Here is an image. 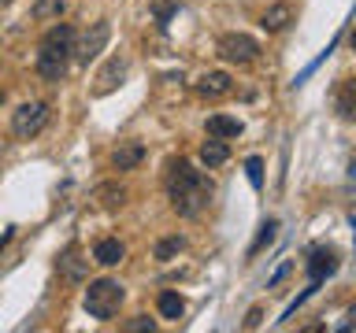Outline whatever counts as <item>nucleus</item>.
<instances>
[{
    "instance_id": "8",
    "label": "nucleus",
    "mask_w": 356,
    "mask_h": 333,
    "mask_svg": "<svg viewBox=\"0 0 356 333\" xmlns=\"http://www.w3.org/2000/svg\"><path fill=\"white\" fill-rule=\"evenodd\" d=\"M334 271H338V255H334L330 248H316V252H312V259H308L312 282H323V278H330Z\"/></svg>"
},
{
    "instance_id": "9",
    "label": "nucleus",
    "mask_w": 356,
    "mask_h": 333,
    "mask_svg": "<svg viewBox=\"0 0 356 333\" xmlns=\"http://www.w3.org/2000/svg\"><path fill=\"white\" fill-rule=\"evenodd\" d=\"M141 160H145V144L127 141V144H119V148H115V155H111V166H115V171H134Z\"/></svg>"
},
{
    "instance_id": "12",
    "label": "nucleus",
    "mask_w": 356,
    "mask_h": 333,
    "mask_svg": "<svg viewBox=\"0 0 356 333\" xmlns=\"http://www.w3.org/2000/svg\"><path fill=\"white\" fill-rule=\"evenodd\" d=\"M204 130H208V137L230 141V137H238V133H241V122L230 119V115H211V119L204 122Z\"/></svg>"
},
{
    "instance_id": "23",
    "label": "nucleus",
    "mask_w": 356,
    "mask_h": 333,
    "mask_svg": "<svg viewBox=\"0 0 356 333\" xmlns=\"http://www.w3.org/2000/svg\"><path fill=\"white\" fill-rule=\"evenodd\" d=\"M175 8L178 4H156V19H160V26H167V19L175 15Z\"/></svg>"
},
{
    "instance_id": "17",
    "label": "nucleus",
    "mask_w": 356,
    "mask_h": 333,
    "mask_svg": "<svg viewBox=\"0 0 356 333\" xmlns=\"http://www.w3.org/2000/svg\"><path fill=\"white\" fill-rule=\"evenodd\" d=\"M63 8H67V0H38V4H33V19H38V22L60 19Z\"/></svg>"
},
{
    "instance_id": "6",
    "label": "nucleus",
    "mask_w": 356,
    "mask_h": 333,
    "mask_svg": "<svg viewBox=\"0 0 356 333\" xmlns=\"http://www.w3.org/2000/svg\"><path fill=\"white\" fill-rule=\"evenodd\" d=\"M78 37V33H74ZM108 37H111V26L108 22H93L82 37H78V44H71V56L78 63H89V60H97L100 52H104V44H108Z\"/></svg>"
},
{
    "instance_id": "1",
    "label": "nucleus",
    "mask_w": 356,
    "mask_h": 333,
    "mask_svg": "<svg viewBox=\"0 0 356 333\" xmlns=\"http://www.w3.org/2000/svg\"><path fill=\"white\" fill-rule=\"evenodd\" d=\"M167 193H171V207L178 215L197 219L211 200V182L200 171H193L189 160H178L171 163V174H167Z\"/></svg>"
},
{
    "instance_id": "21",
    "label": "nucleus",
    "mask_w": 356,
    "mask_h": 333,
    "mask_svg": "<svg viewBox=\"0 0 356 333\" xmlns=\"http://www.w3.org/2000/svg\"><path fill=\"white\" fill-rule=\"evenodd\" d=\"M245 171H249L252 189H260V185H264V160H260V155H249V160H245Z\"/></svg>"
},
{
    "instance_id": "24",
    "label": "nucleus",
    "mask_w": 356,
    "mask_h": 333,
    "mask_svg": "<svg viewBox=\"0 0 356 333\" xmlns=\"http://www.w3.org/2000/svg\"><path fill=\"white\" fill-rule=\"evenodd\" d=\"M289 271H293V263H282V266H278V271L271 274V282H267V289H275V285H278V282H282V278H286Z\"/></svg>"
},
{
    "instance_id": "3",
    "label": "nucleus",
    "mask_w": 356,
    "mask_h": 333,
    "mask_svg": "<svg viewBox=\"0 0 356 333\" xmlns=\"http://www.w3.org/2000/svg\"><path fill=\"white\" fill-rule=\"evenodd\" d=\"M122 296H127V293H122V285H119V282H111V278H97V282H89L86 296H82V304H86V311H89V318L108 322V318L119 311Z\"/></svg>"
},
{
    "instance_id": "18",
    "label": "nucleus",
    "mask_w": 356,
    "mask_h": 333,
    "mask_svg": "<svg viewBox=\"0 0 356 333\" xmlns=\"http://www.w3.org/2000/svg\"><path fill=\"white\" fill-rule=\"evenodd\" d=\"M60 271H63V278H71V282H82L86 278V259H78L74 252H67L60 259Z\"/></svg>"
},
{
    "instance_id": "27",
    "label": "nucleus",
    "mask_w": 356,
    "mask_h": 333,
    "mask_svg": "<svg viewBox=\"0 0 356 333\" xmlns=\"http://www.w3.org/2000/svg\"><path fill=\"white\" fill-rule=\"evenodd\" d=\"M8 241H11V230H4V233H0V248H4Z\"/></svg>"
},
{
    "instance_id": "10",
    "label": "nucleus",
    "mask_w": 356,
    "mask_h": 333,
    "mask_svg": "<svg viewBox=\"0 0 356 333\" xmlns=\"http://www.w3.org/2000/svg\"><path fill=\"white\" fill-rule=\"evenodd\" d=\"M122 255H127V248L115 237H104L93 244V263H100V266H115V263H122Z\"/></svg>"
},
{
    "instance_id": "4",
    "label": "nucleus",
    "mask_w": 356,
    "mask_h": 333,
    "mask_svg": "<svg viewBox=\"0 0 356 333\" xmlns=\"http://www.w3.org/2000/svg\"><path fill=\"white\" fill-rule=\"evenodd\" d=\"M44 126H49V104H41V100H30V104H22L15 115H11V133L22 141L38 137Z\"/></svg>"
},
{
    "instance_id": "13",
    "label": "nucleus",
    "mask_w": 356,
    "mask_h": 333,
    "mask_svg": "<svg viewBox=\"0 0 356 333\" xmlns=\"http://www.w3.org/2000/svg\"><path fill=\"white\" fill-rule=\"evenodd\" d=\"M227 160H230V148H227V141L211 137V141H204V144H200V163H204L208 171H211V166H222Z\"/></svg>"
},
{
    "instance_id": "25",
    "label": "nucleus",
    "mask_w": 356,
    "mask_h": 333,
    "mask_svg": "<svg viewBox=\"0 0 356 333\" xmlns=\"http://www.w3.org/2000/svg\"><path fill=\"white\" fill-rule=\"evenodd\" d=\"M127 330H156V322H152V318H145V315H138L134 322H127Z\"/></svg>"
},
{
    "instance_id": "14",
    "label": "nucleus",
    "mask_w": 356,
    "mask_h": 333,
    "mask_svg": "<svg viewBox=\"0 0 356 333\" xmlns=\"http://www.w3.org/2000/svg\"><path fill=\"white\" fill-rule=\"evenodd\" d=\"M122 74H127V60H119V56H115V60H108V67L97 78V93H111V89L119 85Z\"/></svg>"
},
{
    "instance_id": "28",
    "label": "nucleus",
    "mask_w": 356,
    "mask_h": 333,
    "mask_svg": "<svg viewBox=\"0 0 356 333\" xmlns=\"http://www.w3.org/2000/svg\"><path fill=\"white\" fill-rule=\"evenodd\" d=\"M8 4H15V0H0V8H8Z\"/></svg>"
},
{
    "instance_id": "16",
    "label": "nucleus",
    "mask_w": 356,
    "mask_h": 333,
    "mask_svg": "<svg viewBox=\"0 0 356 333\" xmlns=\"http://www.w3.org/2000/svg\"><path fill=\"white\" fill-rule=\"evenodd\" d=\"M156 307H160V315L163 318H182V311H186V304H182V296L178 293H160V300H156Z\"/></svg>"
},
{
    "instance_id": "7",
    "label": "nucleus",
    "mask_w": 356,
    "mask_h": 333,
    "mask_svg": "<svg viewBox=\"0 0 356 333\" xmlns=\"http://www.w3.org/2000/svg\"><path fill=\"white\" fill-rule=\"evenodd\" d=\"M197 93H200V96H208V100L230 96V93H234V78H230L227 71H208V74L197 82Z\"/></svg>"
},
{
    "instance_id": "15",
    "label": "nucleus",
    "mask_w": 356,
    "mask_h": 333,
    "mask_svg": "<svg viewBox=\"0 0 356 333\" xmlns=\"http://www.w3.org/2000/svg\"><path fill=\"white\" fill-rule=\"evenodd\" d=\"M182 248H186V237H178V233H175V237H163V241H156L152 255H156L160 263H167V259H175V255L182 252Z\"/></svg>"
},
{
    "instance_id": "20",
    "label": "nucleus",
    "mask_w": 356,
    "mask_h": 333,
    "mask_svg": "<svg viewBox=\"0 0 356 333\" xmlns=\"http://www.w3.org/2000/svg\"><path fill=\"white\" fill-rule=\"evenodd\" d=\"M100 204H104V207H122V204H127V189H115V185H104V189H100Z\"/></svg>"
},
{
    "instance_id": "11",
    "label": "nucleus",
    "mask_w": 356,
    "mask_h": 333,
    "mask_svg": "<svg viewBox=\"0 0 356 333\" xmlns=\"http://www.w3.org/2000/svg\"><path fill=\"white\" fill-rule=\"evenodd\" d=\"M289 19H293V8H289V4H271V8L260 15V26H264L267 33H278V30L289 26Z\"/></svg>"
},
{
    "instance_id": "26",
    "label": "nucleus",
    "mask_w": 356,
    "mask_h": 333,
    "mask_svg": "<svg viewBox=\"0 0 356 333\" xmlns=\"http://www.w3.org/2000/svg\"><path fill=\"white\" fill-rule=\"evenodd\" d=\"M260 318H264V311H260V307H252V311H249V318H245V330H256V326H260Z\"/></svg>"
},
{
    "instance_id": "22",
    "label": "nucleus",
    "mask_w": 356,
    "mask_h": 333,
    "mask_svg": "<svg viewBox=\"0 0 356 333\" xmlns=\"http://www.w3.org/2000/svg\"><path fill=\"white\" fill-rule=\"evenodd\" d=\"M338 111L345 119H353V82L341 85V96H338Z\"/></svg>"
},
{
    "instance_id": "2",
    "label": "nucleus",
    "mask_w": 356,
    "mask_h": 333,
    "mask_svg": "<svg viewBox=\"0 0 356 333\" xmlns=\"http://www.w3.org/2000/svg\"><path fill=\"white\" fill-rule=\"evenodd\" d=\"M71 44H74V26L56 19V26L41 37V49H38V74L44 82H63L67 78V67H71Z\"/></svg>"
},
{
    "instance_id": "29",
    "label": "nucleus",
    "mask_w": 356,
    "mask_h": 333,
    "mask_svg": "<svg viewBox=\"0 0 356 333\" xmlns=\"http://www.w3.org/2000/svg\"><path fill=\"white\" fill-rule=\"evenodd\" d=\"M0 104H4V89H0Z\"/></svg>"
},
{
    "instance_id": "5",
    "label": "nucleus",
    "mask_w": 356,
    "mask_h": 333,
    "mask_svg": "<svg viewBox=\"0 0 356 333\" xmlns=\"http://www.w3.org/2000/svg\"><path fill=\"white\" fill-rule=\"evenodd\" d=\"M219 56L227 63L245 67V63H252L256 56H260V41L249 37V33H222L219 37Z\"/></svg>"
},
{
    "instance_id": "19",
    "label": "nucleus",
    "mask_w": 356,
    "mask_h": 333,
    "mask_svg": "<svg viewBox=\"0 0 356 333\" xmlns=\"http://www.w3.org/2000/svg\"><path fill=\"white\" fill-rule=\"evenodd\" d=\"M275 237H278V222H275V219H267L264 226H260V237H256V244H252V248H249V255H256V252H264V248H267V244H271Z\"/></svg>"
}]
</instances>
